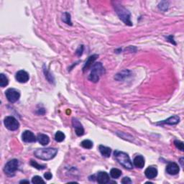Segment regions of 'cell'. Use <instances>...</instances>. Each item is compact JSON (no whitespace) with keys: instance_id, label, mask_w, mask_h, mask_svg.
<instances>
[{"instance_id":"obj_18","label":"cell","mask_w":184,"mask_h":184,"mask_svg":"<svg viewBox=\"0 0 184 184\" xmlns=\"http://www.w3.org/2000/svg\"><path fill=\"white\" fill-rule=\"evenodd\" d=\"M99 152L101 153V154L103 155L104 157H109L110 155H111L112 149L110 148H108V147L104 146L101 145L99 146Z\"/></svg>"},{"instance_id":"obj_3","label":"cell","mask_w":184,"mask_h":184,"mask_svg":"<svg viewBox=\"0 0 184 184\" xmlns=\"http://www.w3.org/2000/svg\"><path fill=\"white\" fill-rule=\"evenodd\" d=\"M104 73H105V69L102 63L100 62L96 63L92 66L91 72L89 76V79L92 82L97 83L99 81L100 76L104 74Z\"/></svg>"},{"instance_id":"obj_19","label":"cell","mask_w":184,"mask_h":184,"mask_svg":"<svg viewBox=\"0 0 184 184\" xmlns=\"http://www.w3.org/2000/svg\"><path fill=\"white\" fill-rule=\"evenodd\" d=\"M130 75V71L124 70L122 71V72L117 73V74L114 76V79L117 81H123L124 79H125L126 78H127Z\"/></svg>"},{"instance_id":"obj_10","label":"cell","mask_w":184,"mask_h":184,"mask_svg":"<svg viewBox=\"0 0 184 184\" xmlns=\"http://www.w3.org/2000/svg\"><path fill=\"white\" fill-rule=\"evenodd\" d=\"M15 79L20 83H27L30 79L29 74L25 71L21 70L17 72L15 75Z\"/></svg>"},{"instance_id":"obj_6","label":"cell","mask_w":184,"mask_h":184,"mask_svg":"<svg viewBox=\"0 0 184 184\" xmlns=\"http://www.w3.org/2000/svg\"><path fill=\"white\" fill-rule=\"evenodd\" d=\"M4 124H5L6 128L11 131H15L18 130V128L20 127L19 122L12 116L5 117V120H4Z\"/></svg>"},{"instance_id":"obj_30","label":"cell","mask_w":184,"mask_h":184,"mask_svg":"<svg viewBox=\"0 0 184 184\" xmlns=\"http://www.w3.org/2000/svg\"><path fill=\"white\" fill-rule=\"evenodd\" d=\"M83 46H79V48L77 49L75 53L77 54V56H81L83 53Z\"/></svg>"},{"instance_id":"obj_34","label":"cell","mask_w":184,"mask_h":184,"mask_svg":"<svg viewBox=\"0 0 184 184\" xmlns=\"http://www.w3.org/2000/svg\"><path fill=\"white\" fill-rule=\"evenodd\" d=\"M20 183H30V181H27V180H22V181H21L20 182Z\"/></svg>"},{"instance_id":"obj_24","label":"cell","mask_w":184,"mask_h":184,"mask_svg":"<svg viewBox=\"0 0 184 184\" xmlns=\"http://www.w3.org/2000/svg\"><path fill=\"white\" fill-rule=\"evenodd\" d=\"M81 145L83 147V148L86 149H91L93 148V142L89 140H84L82 141L81 143Z\"/></svg>"},{"instance_id":"obj_2","label":"cell","mask_w":184,"mask_h":184,"mask_svg":"<svg viewBox=\"0 0 184 184\" xmlns=\"http://www.w3.org/2000/svg\"><path fill=\"white\" fill-rule=\"evenodd\" d=\"M114 9L117 14L118 17L122 21L124 22V23L128 26H132V22L131 21V15L130 12L126 9L123 6L120 5L118 2H115L114 5Z\"/></svg>"},{"instance_id":"obj_25","label":"cell","mask_w":184,"mask_h":184,"mask_svg":"<svg viewBox=\"0 0 184 184\" xmlns=\"http://www.w3.org/2000/svg\"><path fill=\"white\" fill-rule=\"evenodd\" d=\"M44 73H45V76L47 79H48V81L50 83H53L54 82V78L53 76V75L51 74V73L49 72V71L47 70L46 68H44Z\"/></svg>"},{"instance_id":"obj_4","label":"cell","mask_w":184,"mask_h":184,"mask_svg":"<svg viewBox=\"0 0 184 184\" xmlns=\"http://www.w3.org/2000/svg\"><path fill=\"white\" fill-rule=\"evenodd\" d=\"M114 157L118 163L122 166L127 169H132L133 167L132 163L131 162V160L129 157V155L127 153L122 152V151L115 150L114 153Z\"/></svg>"},{"instance_id":"obj_12","label":"cell","mask_w":184,"mask_h":184,"mask_svg":"<svg viewBox=\"0 0 184 184\" xmlns=\"http://www.w3.org/2000/svg\"><path fill=\"white\" fill-rule=\"evenodd\" d=\"M96 178H97L96 179L97 181L100 184H106L109 182V174L107 172H103V171L98 173Z\"/></svg>"},{"instance_id":"obj_8","label":"cell","mask_w":184,"mask_h":184,"mask_svg":"<svg viewBox=\"0 0 184 184\" xmlns=\"http://www.w3.org/2000/svg\"><path fill=\"white\" fill-rule=\"evenodd\" d=\"M22 140L23 142L27 143L35 142L37 138L34 133L30 130H25L22 134Z\"/></svg>"},{"instance_id":"obj_28","label":"cell","mask_w":184,"mask_h":184,"mask_svg":"<svg viewBox=\"0 0 184 184\" xmlns=\"http://www.w3.org/2000/svg\"><path fill=\"white\" fill-rule=\"evenodd\" d=\"M158 8L162 11H166L168 8V2H161L158 5Z\"/></svg>"},{"instance_id":"obj_17","label":"cell","mask_w":184,"mask_h":184,"mask_svg":"<svg viewBox=\"0 0 184 184\" xmlns=\"http://www.w3.org/2000/svg\"><path fill=\"white\" fill-rule=\"evenodd\" d=\"M37 140L38 141L40 144H41L43 146L47 145L50 142L49 137L45 134H39L38 137H37Z\"/></svg>"},{"instance_id":"obj_5","label":"cell","mask_w":184,"mask_h":184,"mask_svg":"<svg viewBox=\"0 0 184 184\" xmlns=\"http://www.w3.org/2000/svg\"><path fill=\"white\" fill-rule=\"evenodd\" d=\"M18 167H19V161L17 159H12L7 163L5 165L4 171L5 174L8 176L12 177L15 174V172L17 171Z\"/></svg>"},{"instance_id":"obj_22","label":"cell","mask_w":184,"mask_h":184,"mask_svg":"<svg viewBox=\"0 0 184 184\" xmlns=\"http://www.w3.org/2000/svg\"><path fill=\"white\" fill-rule=\"evenodd\" d=\"M8 83H9V80H8L7 77L3 73H1L0 74V86L2 87H5L8 85Z\"/></svg>"},{"instance_id":"obj_13","label":"cell","mask_w":184,"mask_h":184,"mask_svg":"<svg viewBox=\"0 0 184 184\" xmlns=\"http://www.w3.org/2000/svg\"><path fill=\"white\" fill-rule=\"evenodd\" d=\"M98 57H99V56L98 55H92V56H89V58L87 59L86 62V63L84 64V65H83V72H86V71H87L89 69L91 68V66H93V63H94V61L97 60Z\"/></svg>"},{"instance_id":"obj_7","label":"cell","mask_w":184,"mask_h":184,"mask_svg":"<svg viewBox=\"0 0 184 184\" xmlns=\"http://www.w3.org/2000/svg\"><path fill=\"white\" fill-rule=\"evenodd\" d=\"M6 97L8 101L11 103H15L20 98V93L18 90L15 89H9L5 91Z\"/></svg>"},{"instance_id":"obj_33","label":"cell","mask_w":184,"mask_h":184,"mask_svg":"<svg viewBox=\"0 0 184 184\" xmlns=\"http://www.w3.org/2000/svg\"><path fill=\"white\" fill-rule=\"evenodd\" d=\"M167 39L168 41H170L171 43H173V45H176V43L174 42V40H173V35H170L168 37H167Z\"/></svg>"},{"instance_id":"obj_1","label":"cell","mask_w":184,"mask_h":184,"mask_svg":"<svg viewBox=\"0 0 184 184\" xmlns=\"http://www.w3.org/2000/svg\"><path fill=\"white\" fill-rule=\"evenodd\" d=\"M58 153V149L48 148H40L37 149L34 152V155L38 159L43 160H51L53 157H56Z\"/></svg>"},{"instance_id":"obj_11","label":"cell","mask_w":184,"mask_h":184,"mask_svg":"<svg viewBox=\"0 0 184 184\" xmlns=\"http://www.w3.org/2000/svg\"><path fill=\"white\" fill-rule=\"evenodd\" d=\"M166 171L169 175H177L180 171L179 165L175 163H169L166 167Z\"/></svg>"},{"instance_id":"obj_31","label":"cell","mask_w":184,"mask_h":184,"mask_svg":"<svg viewBox=\"0 0 184 184\" xmlns=\"http://www.w3.org/2000/svg\"><path fill=\"white\" fill-rule=\"evenodd\" d=\"M122 183H123V184H130V183H132V181H131L130 178L124 177L122 180Z\"/></svg>"},{"instance_id":"obj_23","label":"cell","mask_w":184,"mask_h":184,"mask_svg":"<svg viewBox=\"0 0 184 184\" xmlns=\"http://www.w3.org/2000/svg\"><path fill=\"white\" fill-rule=\"evenodd\" d=\"M62 20L67 24L72 25V22H71V15L69 13H68V12H65V13H63Z\"/></svg>"},{"instance_id":"obj_21","label":"cell","mask_w":184,"mask_h":184,"mask_svg":"<svg viewBox=\"0 0 184 184\" xmlns=\"http://www.w3.org/2000/svg\"><path fill=\"white\" fill-rule=\"evenodd\" d=\"M65 135L63 132L61 131H58L55 134V140H56L58 142H61L65 140Z\"/></svg>"},{"instance_id":"obj_9","label":"cell","mask_w":184,"mask_h":184,"mask_svg":"<svg viewBox=\"0 0 184 184\" xmlns=\"http://www.w3.org/2000/svg\"><path fill=\"white\" fill-rule=\"evenodd\" d=\"M72 124L73 127L75 130V134L78 136H82L84 134V129H83L82 124H81V122L78 120L76 118H73L72 119Z\"/></svg>"},{"instance_id":"obj_29","label":"cell","mask_w":184,"mask_h":184,"mask_svg":"<svg viewBox=\"0 0 184 184\" xmlns=\"http://www.w3.org/2000/svg\"><path fill=\"white\" fill-rule=\"evenodd\" d=\"M174 145L178 150L183 151V142H181L180 140H175L174 141Z\"/></svg>"},{"instance_id":"obj_32","label":"cell","mask_w":184,"mask_h":184,"mask_svg":"<svg viewBox=\"0 0 184 184\" xmlns=\"http://www.w3.org/2000/svg\"><path fill=\"white\" fill-rule=\"evenodd\" d=\"M44 177H45V178L47 180H50L51 178H52L53 175H52V173L50 172H47L46 173H45L44 174Z\"/></svg>"},{"instance_id":"obj_16","label":"cell","mask_w":184,"mask_h":184,"mask_svg":"<svg viewBox=\"0 0 184 184\" xmlns=\"http://www.w3.org/2000/svg\"><path fill=\"white\" fill-rule=\"evenodd\" d=\"M145 158L142 155H137L134 158L133 164L138 168H142L145 166Z\"/></svg>"},{"instance_id":"obj_26","label":"cell","mask_w":184,"mask_h":184,"mask_svg":"<svg viewBox=\"0 0 184 184\" xmlns=\"http://www.w3.org/2000/svg\"><path fill=\"white\" fill-rule=\"evenodd\" d=\"M30 165H31L32 167H35V168H37L38 170H43L46 167V165H40L37 162H35V161L32 160L30 161Z\"/></svg>"},{"instance_id":"obj_15","label":"cell","mask_w":184,"mask_h":184,"mask_svg":"<svg viewBox=\"0 0 184 184\" xmlns=\"http://www.w3.org/2000/svg\"><path fill=\"white\" fill-rule=\"evenodd\" d=\"M145 175L149 179H153L157 175V169L154 166H150L145 170Z\"/></svg>"},{"instance_id":"obj_20","label":"cell","mask_w":184,"mask_h":184,"mask_svg":"<svg viewBox=\"0 0 184 184\" xmlns=\"http://www.w3.org/2000/svg\"><path fill=\"white\" fill-rule=\"evenodd\" d=\"M122 175V171L117 168H112L110 171V175L112 178H119Z\"/></svg>"},{"instance_id":"obj_35","label":"cell","mask_w":184,"mask_h":184,"mask_svg":"<svg viewBox=\"0 0 184 184\" xmlns=\"http://www.w3.org/2000/svg\"><path fill=\"white\" fill-rule=\"evenodd\" d=\"M183 158L182 157V158H181V160H180V163H181V165L182 166H183Z\"/></svg>"},{"instance_id":"obj_27","label":"cell","mask_w":184,"mask_h":184,"mask_svg":"<svg viewBox=\"0 0 184 184\" xmlns=\"http://www.w3.org/2000/svg\"><path fill=\"white\" fill-rule=\"evenodd\" d=\"M32 183L33 184H38V183H45L46 182L43 181V179L39 175H35L32 178Z\"/></svg>"},{"instance_id":"obj_14","label":"cell","mask_w":184,"mask_h":184,"mask_svg":"<svg viewBox=\"0 0 184 184\" xmlns=\"http://www.w3.org/2000/svg\"><path fill=\"white\" fill-rule=\"evenodd\" d=\"M180 122V117L178 115H174L173 116H171L169 117L168 119L163 120V121H161L158 123H157V124H170V125H175V124H177L178 123H179Z\"/></svg>"}]
</instances>
